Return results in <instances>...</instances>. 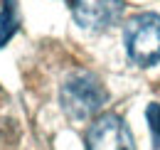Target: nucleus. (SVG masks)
<instances>
[{
  "label": "nucleus",
  "mask_w": 160,
  "mask_h": 150,
  "mask_svg": "<svg viewBox=\"0 0 160 150\" xmlns=\"http://www.w3.org/2000/svg\"><path fill=\"white\" fill-rule=\"evenodd\" d=\"M108 101V91L101 79L91 72H74L64 79L59 89V103L64 113L74 121H89L103 108Z\"/></svg>",
  "instance_id": "f257e3e1"
},
{
  "label": "nucleus",
  "mask_w": 160,
  "mask_h": 150,
  "mask_svg": "<svg viewBox=\"0 0 160 150\" xmlns=\"http://www.w3.org/2000/svg\"><path fill=\"white\" fill-rule=\"evenodd\" d=\"M126 52L138 67H150L160 59V15L140 12L128 20L126 32Z\"/></svg>",
  "instance_id": "f03ea898"
},
{
  "label": "nucleus",
  "mask_w": 160,
  "mask_h": 150,
  "mask_svg": "<svg viewBox=\"0 0 160 150\" xmlns=\"http://www.w3.org/2000/svg\"><path fill=\"white\" fill-rule=\"evenodd\" d=\"M86 150H136V145L123 118L116 113H103L89 126Z\"/></svg>",
  "instance_id": "7ed1b4c3"
},
{
  "label": "nucleus",
  "mask_w": 160,
  "mask_h": 150,
  "mask_svg": "<svg viewBox=\"0 0 160 150\" xmlns=\"http://www.w3.org/2000/svg\"><path fill=\"white\" fill-rule=\"evenodd\" d=\"M123 12V0H72V15L84 30H106Z\"/></svg>",
  "instance_id": "20e7f679"
},
{
  "label": "nucleus",
  "mask_w": 160,
  "mask_h": 150,
  "mask_svg": "<svg viewBox=\"0 0 160 150\" xmlns=\"http://www.w3.org/2000/svg\"><path fill=\"white\" fill-rule=\"evenodd\" d=\"M18 25H20V18H18L15 0H2V10H0V47H5L12 39V35L18 32Z\"/></svg>",
  "instance_id": "39448f33"
},
{
  "label": "nucleus",
  "mask_w": 160,
  "mask_h": 150,
  "mask_svg": "<svg viewBox=\"0 0 160 150\" xmlns=\"http://www.w3.org/2000/svg\"><path fill=\"white\" fill-rule=\"evenodd\" d=\"M145 116H148L150 131L155 135V145H160V103H150L148 111H145Z\"/></svg>",
  "instance_id": "423d86ee"
}]
</instances>
